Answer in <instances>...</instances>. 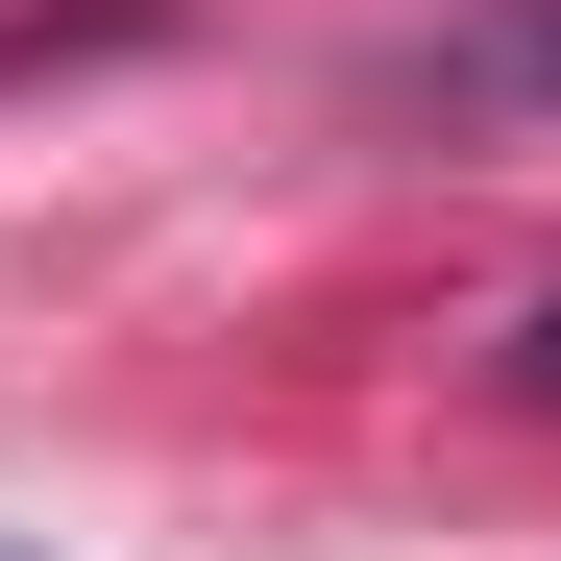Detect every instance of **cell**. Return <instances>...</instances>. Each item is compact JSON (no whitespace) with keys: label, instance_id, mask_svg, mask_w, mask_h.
Listing matches in <instances>:
<instances>
[{"label":"cell","instance_id":"1","mask_svg":"<svg viewBox=\"0 0 561 561\" xmlns=\"http://www.w3.org/2000/svg\"><path fill=\"white\" fill-rule=\"evenodd\" d=\"M537 391H561V318H537Z\"/></svg>","mask_w":561,"mask_h":561}]
</instances>
